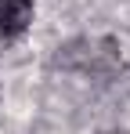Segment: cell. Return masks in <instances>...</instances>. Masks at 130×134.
I'll return each mask as SVG.
<instances>
[{
    "mask_svg": "<svg viewBox=\"0 0 130 134\" xmlns=\"http://www.w3.org/2000/svg\"><path fill=\"white\" fill-rule=\"evenodd\" d=\"M33 22V0H0V33L18 36Z\"/></svg>",
    "mask_w": 130,
    "mask_h": 134,
    "instance_id": "obj_1",
    "label": "cell"
}]
</instances>
